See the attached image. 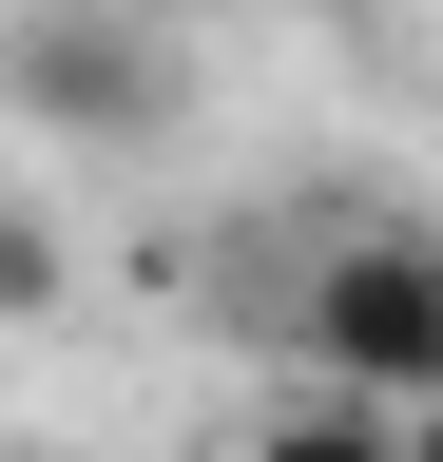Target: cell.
Instances as JSON below:
<instances>
[{"label":"cell","mask_w":443,"mask_h":462,"mask_svg":"<svg viewBox=\"0 0 443 462\" xmlns=\"http://www.w3.org/2000/svg\"><path fill=\"white\" fill-rule=\"evenodd\" d=\"M232 462H405V424H385V404H347V385H309V404H270Z\"/></svg>","instance_id":"obj_3"},{"label":"cell","mask_w":443,"mask_h":462,"mask_svg":"<svg viewBox=\"0 0 443 462\" xmlns=\"http://www.w3.org/2000/svg\"><path fill=\"white\" fill-rule=\"evenodd\" d=\"M290 328H309V385L424 424V404H443V231H328Z\"/></svg>","instance_id":"obj_1"},{"label":"cell","mask_w":443,"mask_h":462,"mask_svg":"<svg viewBox=\"0 0 443 462\" xmlns=\"http://www.w3.org/2000/svg\"><path fill=\"white\" fill-rule=\"evenodd\" d=\"M0 97L39 116V135H78V154H135V135H174V39L116 20V0H59V20H20L0 39Z\"/></svg>","instance_id":"obj_2"},{"label":"cell","mask_w":443,"mask_h":462,"mask_svg":"<svg viewBox=\"0 0 443 462\" xmlns=\"http://www.w3.org/2000/svg\"><path fill=\"white\" fill-rule=\"evenodd\" d=\"M59 309H78V251L39 212H0V328H59Z\"/></svg>","instance_id":"obj_4"},{"label":"cell","mask_w":443,"mask_h":462,"mask_svg":"<svg viewBox=\"0 0 443 462\" xmlns=\"http://www.w3.org/2000/svg\"><path fill=\"white\" fill-rule=\"evenodd\" d=\"M405 462H443V404H424V424H405Z\"/></svg>","instance_id":"obj_5"}]
</instances>
